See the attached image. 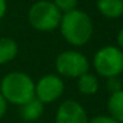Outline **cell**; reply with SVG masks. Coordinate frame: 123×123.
<instances>
[{"label": "cell", "mask_w": 123, "mask_h": 123, "mask_svg": "<svg viewBox=\"0 0 123 123\" xmlns=\"http://www.w3.org/2000/svg\"><path fill=\"white\" fill-rule=\"evenodd\" d=\"M7 12V0H0V20L4 17Z\"/></svg>", "instance_id": "obj_17"}, {"label": "cell", "mask_w": 123, "mask_h": 123, "mask_svg": "<svg viewBox=\"0 0 123 123\" xmlns=\"http://www.w3.org/2000/svg\"><path fill=\"white\" fill-rule=\"evenodd\" d=\"M54 123H89V118L81 103L66 99L58 106Z\"/></svg>", "instance_id": "obj_7"}, {"label": "cell", "mask_w": 123, "mask_h": 123, "mask_svg": "<svg viewBox=\"0 0 123 123\" xmlns=\"http://www.w3.org/2000/svg\"><path fill=\"white\" fill-rule=\"evenodd\" d=\"M89 68L87 57L77 50H65L56 58L57 73L65 78H78L87 73Z\"/></svg>", "instance_id": "obj_5"}, {"label": "cell", "mask_w": 123, "mask_h": 123, "mask_svg": "<svg viewBox=\"0 0 123 123\" xmlns=\"http://www.w3.org/2000/svg\"><path fill=\"white\" fill-rule=\"evenodd\" d=\"M89 123H119V122H117L110 115H98V117H94L93 119L89 120Z\"/></svg>", "instance_id": "obj_15"}, {"label": "cell", "mask_w": 123, "mask_h": 123, "mask_svg": "<svg viewBox=\"0 0 123 123\" xmlns=\"http://www.w3.org/2000/svg\"><path fill=\"white\" fill-rule=\"evenodd\" d=\"M54 6L60 9L61 13H66L77 8L78 0H53Z\"/></svg>", "instance_id": "obj_13"}, {"label": "cell", "mask_w": 123, "mask_h": 123, "mask_svg": "<svg viewBox=\"0 0 123 123\" xmlns=\"http://www.w3.org/2000/svg\"><path fill=\"white\" fill-rule=\"evenodd\" d=\"M117 43H118V48H120L123 50V28L118 32L117 36Z\"/></svg>", "instance_id": "obj_18"}, {"label": "cell", "mask_w": 123, "mask_h": 123, "mask_svg": "<svg viewBox=\"0 0 123 123\" xmlns=\"http://www.w3.org/2000/svg\"><path fill=\"white\" fill-rule=\"evenodd\" d=\"M62 13L54 6L53 1L41 0L32 4L28 11V20L29 24L35 29L41 32H50L60 27Z\"/></svg>", "instance_id": "obj_3"}, {"label": "cell", "mask_w": 123, "mask_h": 123, "mask_svg": "<svg viewBox=\"0 0 123 123\" xmlns=\"http://www.w3.org/2000/svg\"><path fill=\"white\" fill-rule=\"evenodd\" d=\"M19 112H20L21 119L25 120V122L37 120L44 112V103L41 101H38L35 97V98H32L31 101H28L27 103L21 105Z\"/></svg>", "instance_id": "obj_8"}, {"label": "cell", "mask_w": 123, "mask_h": 123, "mask_svg": "<svg viewBox=\"0 0 123 123\" xmlns=\"http://www.w3.org/2000/svg\"><path fill=\"white\" fill-rule=\"evenodd\" d=\"M97 8L107 19H118L123 15V0H97Z\"/></svg>", "instance_id": "obj_9"}, {"label": "cell", "mask_w": 123, "mask_h": 123, "mask_svg": "<svg viewBox=\"0 0 123 123\" xmlns=\"http://www.w3.org/2000/svg\"><path fill=\"white\" fill-rule=\"evenodd\" d=\"M64 81L57 74L43 75L35 86V97L44 105L57 101L64 94Z\"/></svg>", "instance_id": "obj_6"}, {"label": "cell", "mask_w": 123, "mask_h": 123, "mask_svg": "<svg viewBox=\"0 0 123 123\" xmlns=\"http://www.w3.org/2000/svg\"><path fill=\"white\" fill-rule=\"evenodd\" d=\"M107 110L109 115L114 118L117 122L123 123V90L110 94L107 101Z\"/></svg>", "instance_id": "obj_10"}, {"label": "cell", "mask_w": 123, "mask_h": 123, "mask_svg": "<svg viewBox=\"0 0 123 123\" xmlns=\"http://www.w3.org/2000/svg\"><path fill=\"white\" fill-rule=\"evenodd\" d=\"M61 35L70 45L83 46L90 41L94 32V25L90 16L80 9H73L70 12L62 13L60 21Z\"/></svg>", "instance_id": "obj_1"}, {"label": "cell", "mask_w": 123, "mask_h": 123, "mask_svg": "<svg viewBox=\"0 0 123 123\" xmlns=\"http://www.w3.org/2000/svg\"><path fill=\"white\" fill-rule=\"evenodd\" d=\"M77 87L81 94L85 95H94L99 89L98 78L91 73H85L77 78Z\"/></svg>", "instance_id": "obj_12"}, {"label": "cell", "mask_w": 123, "mask_h": 123, "mask_svg": "<svg viewBox=\"0 0 123 123\" xmlns=\"http://www.w3.org/2000/svg\"><path fill=\"white\" fill-rule=\"evenodd\" d=\"M35 81L23 72H11L6 74L0 82V94L7 103L21 105L35 98Z\"/></svg>", "instance_id": "obj_2"}, {"label": "cell", "mask_w": 123, "mask_h": 123, "mask_svg": "<svg viewBox=\"0 0 123 123\" xmlns=\"http://www.w3.org/2000/svg\"><path fill=\"white\" fill-rule=\"evenodd\" d=\"M106 86H107V90L110 91V94L123 90V83H122V80L119 78V75H118V77H110V78H107Z\"/></svg>", "instance_id": "obj_14"}, {"label": "cell", "mask_w": 123, "mask_h": 123, "mask_svg": "<svg viewBox=\"0 0 123 123\" xmlns=\"http://www.w3.org/2000/svg\"><path fill=\"white\" fill-rule=\"evenodd\" d=\"M6 111H7V101L4 99V97L0 94V118L4 117Z\"/></svg>", "instance_id": "obj_16"}, {"label": "cell", "mask_w": 123, "mask_h": 123, "mask_svg": "<svg viewBox=\"0 0 123 123\" xmlns=\"http://www.w3.org/2000/svg\"><path fill=\"white\" fill-rule=\"evenodd\" d=\"M17 43L11 37L0 38V65L8 64L17 56Z\"/></svg>", "instance_id": "obj_11"}, {"label": "cell", "mask_w": 123, "mask_h": 123, "mask_svg": "<svg viewBox=\"0 0 123 123\" xmlns=\"http://www.w3.org/2000/svg\"><path fill=\"white\" fill-rule=\"evenodd\" d=\"M93 65L102 77H118L123 73V50L114 45L103 46L94 54Z\"/></svg>", "instance_id": "obj_4"}]
</instances>
